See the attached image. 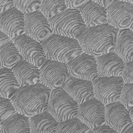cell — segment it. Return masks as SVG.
Masks as SVG:
<instances>
[{
	"label": "cell",
	"instance_id": "1",
	"mask_svg": "<svg viewBox=\"0 0 133 133\" xmlns=\"http://www.w3.org/2000/svg\"><path fill=\"white\" fill-rule=\"evenodd\" d=\"M51 90L38 83L19 87L9 97L16 112L28 117L47 110Z\"/></svg>",
	"mask_w": 133,
	"mask_h": 133
},
{
	"label": "cell",
	"instance_id": "2",
	"mask_svg": "<svg viewBox=\"0 0 133 133\" xmlns=\"http://www.w3.org/2000/svg\"><path fill=\"white\" fill-rule=\"evenodd\" d=\"M118 31L107 23L87 28L77 41L83 52L96 58L113 51Z\"/></svg>",
	"mask_w": 133,
	"mask_h": 133
},
{
	"label": "cell",
	"instance_id": "3",
	"mask_svg": "<svg viewBox=\"0 0 133 133\" xmlns=\"http://www.w3.org/2000/svg\"><path fill=\"white\" fill-rule=\"evenodd\" d=\"M46 60L67 64L83 52L77 39L52 34L42 43Z\"/></svg>",
	"mask_w": 133,
	"mask_h": 133
},
{
	"label": "cell",
	"instance_id": "4",
	"mask_svg": "<svg viewBox=\"0 0 133 133\" xmlns=\"http://www.w3.org/2000/svg\"><path fill=\"white\" fill-rule=\"evenodd\" d=\"M52 34L77 39L87 28L78 10L66 9L49 20Z\"/></svg>",
	"mask_w": 133,
	"mask_h": 133
},
{
	"label": "cell",
	"instance_id": "5",
	"mask_svg": "<svg viewBox=\"0 0 133 133\" xmlns=\"http://www.w3.org/2000/svg\"><path fill=\"white\" fill-rule=\"evenodd\" d=\"M78 104L62 88L52 90L47 111L59 123L76 117Z\"/></svg>",
	"mask_w": 133,
	"mask_h": 133
},
{
	"label": "cell",
	"instance_id": "6",
	"mask_svg": "<svg viewBox=\"0 0 133 133\" xmlns=\"http://www.w3.org/2000/svg\"><path fill=\"white\" fill-rule=\"evenodd\" d=\"M92 83L94 97L104 105L119 100L124 84L121 76H98Z\"/></svg>",
	"mask_w": 133,
	"mask_h": 133
},
{
	"label": "cell",
	"instance_id": "7",
	"mask_svg": "<svg viewBox=\"0 0 133 133\" xmlns=\"http://www.w3.org/2000/svg\"><path fill=\"white\" fill-rule=\"evenodd\" d=\"M107 23L119 30L129 29L132 31L133 3L114 0L107 8Z\"/></svg>",
	"mask_w": 133,
	"mask_h": 133
},
{
	"label": "cell",
	"instance_id": "8",
	"mask_svg": "<svg viewBox=\"0 0 133 133\" xmlns=\"http://www.w3.org/2000/svg\"><path fill=\"white\" fill-rule=\"evenodd\" d=\"M69 76L67 65L64 63L46 60L39 68V83L51 90L63 88Z\"/></svg>",
	"mask_w": 133,
	"mask_h": 133
},
{
	"label": "cell",
	"instance_id": "9",
	"mask_svg": "<svg viewBox=\"0 0 133 133\" xmlns=\"http://www.w3.org/2000/svg\"><path fill=\"white\" fill-rule=\"evenodd\" d=\"M11 40L23 60L39 68L46 60L42 44L24 33Z\"/></svg>",
	"mask_w": 133,
	"mask_h": 133
},
{
	"label": "cell",
	"instance_id": "10",
	"mask_svg": "<svg viewBox=\"0 0 133 133\" xmlns=\"http://www.w3.org/2000/svg\"><path fill=\"white\" fill-rule=\"evenodd\" d=\"M76 117L92 130L105 124V105L93 97L78 104Z\"/></svg>",
	"mask_w": 133,
	"mask_h": 133
},
{
	"label": "cell",
	"instance_id": "11",
	"mask_svg": "<svg viewBox=\"0 0 133 133\" xmlns=\"http://www.w3.org/2000/svg\"><path fill=\"white\" fill-rule=\"evenodd\" d=\"M70 76L92 82L98 77L96 58L83 52L67 64Z\"/></svg>",
	"mask_w": 133,
	"mask_h": 133
},
{
	"label": "cell",
	"instance_id": "12",
	"mask_svg": "<svg viewBox=\"0 0 133 133\" xmlns=\"http://www.w3.org/2000/svg\"><path fill=\"white\" fill-rule=\"evenodd\" d=\"M24 33L42 44L52 32L49 21L38 10L24 15Z\"/></svg>",
	"mask_w": 133,
	"mask_h": 133
},
{
	"label": "cell",
	"instance_id": "13",
	"mask_svg": "<svg viewBox=\"0 0 133 133\" xmlns=\"http://www.w3.org/2000/svg\"><path fill=\"white\" fill-rule=\"evenodd\" d=\"M105 124L122 133L133 125V120L128 110L118 101L105 105Z\"/></svg>",
	"mask_w": 133,
	"mask_h": 133
},
{
	"label": "cell",
	"instance_id": "14",
	"mask_svg": "<svg viewBox=\"0 0 133 133\" xmlns=\"http://www.w3.org/2000/svg\"><path fill=\"white\" fill-rule=\"evenodd\" d=\"M24 15L14 6L0 14V30L10 39L24 33Z\"/></svg>",
	"mask_w": 133,
	"mask_h": 133
},
{
	"label": "cell",
	"instance_id": "15",
	"mask_svg": "<svg viewBox=\"0 0 133 133\" xmlns=\"http://www.w3.org/2000/svg\"><path fill=\"white\" fill-rule=\"evenodd\" d=\"M63 89L79 104L94 97L92 82L69 76Z\"/></svg>",
	"mask_w": 133,
	"mask_h": 133
},
{
	"label": "cell",
	"instance_id": "16",
	"mask_svg": "<svg viewBox=\"0 0 133 133\" xmlns=\"http://www.w3.org/2000/svg\"><path fill=\"white\" fill-rule=\"evenodd\" d=\"M98 76H121L125 62L113 51L96 58Z\"/></svg>",
	"mask_w": 133,
	"mask_h": 133
},
{
	"label": "cell",
	"instance_id": "17",
	"mask_svg": "<svg viewBox=\"0 0 133 133\" xmlns=\"http://www.w3.org/2000/svg\"><path fill=\"white\" fill-rule=\"evenodd\" d=\"M11 70L20 87L39 83V68L28 61L22 59Z\"/></svg>",
	"mask_w": 133,
	"mask_h": 133
},
{
	"label": "cell",
	"instance_id": "18",
	"mask_svg": "<svg viewBox=\"0 0 133 133\" xmlns=\"http://www.w3.org/2000/svg\"><path fill=\"white\" fill-rule=\"evenodd\" d=\"M79 11L87 28L107 23V9L95 1H87Z\"/></svg>",
	"mask_w": 133,
	"mask_h": 133
},
{
	"label": "cell",
	"instance_id": "19",
	"mask_svg": "<svg viewBox=\"0 0 133 133\" xmlns=\"http://www.w3.org/2000/svg\"><path fill=\"white\" fill-rule=\"evenodd\" d=\"M113 51L125 62L132 61L133 32L129 29L118 31Z\"/></svg>",
	"mask_w": 133,
	"mask_h": 133
},
{
	"label": "cell",
	"instance_id": "20",
	"mask_svg": "<svg viewBox=\"0 0 133 133\" xmlns=\"http://www.w3.org/2000/svg\"><path fill=\"white\" fill-rule=\"evenodd\" d=\"M29 122L31 133H55L58 124L47 110L30 117Z\"/></svg>",
	"mask_w": 133,
	"mask_h": 133
},
{
	"label": "cell",
	"instance_id": "21",
	"mask_svg": "<svg viewBox=\"0 0 133 133\" xmlns=\"http://www.w3.org/2000/svg\"><path fill=\"white\" fill-rule=\"evenodd\" d=\"M2 133H31L29 117L15 112L0 123Z\"/></svg>",
	"mask_w": 133,
	"mask_h": 133
},
{
	"label": "cell",
	"instance_id": "22",
	"mask_svg": "<svg viewBox=\"0 0 133 133\" xmlns=\"http://www.w3.org/2000/svg\"><path fill=\"white\" fill-rule=\"evenodd\" d=\"M22 58L12 40L0 47V68L11 69Z\"/></svg>",
	"mask_w": 133,
	"mask_h": 133
},
{
	"label": "cell",
	"instance_id": "23",
	"mask_svg": "<svg viewBox=\"0 0 133 133\" xmlns=\"http://www.w3.org/2000/svg\"><path fill=\"white\" fill-rule=\"evenodd\" d=\"M19 87L11 70L0 68V97L9 98Z\"/></svg>",
	"mask_w": 133,
	"mask_h": 133
},
{
	"label": "cell",
	"instance_id": "24",
	"mask_svg": "<svg viewBox=\"0 0 133 133\" xmlns=\"http://www.w3.org/2000/svg\"><path fill=\"white\" fill-rule=\"evenodd\" d=\"M90 129L77 117L58 123L55 133H87Z\"/></svg>",
	"mask_w": 133,
	"mask_h": 133
},
{
	"label": "cell",
	"instance_id": "25",
	"mask_svg": "<svg viewBox=\"0 0 133 133\" xmlns=\"http://www.w3.org/2000/svg\"><path fill=\"white\" fill-rule=\"evenodd\" d=\"M67 9L65 1H42L39 11L49 21L54 17Z\"/></svg>",
	"mask_w": 133,
	"mask_h": 133
},
{
	"label": "cell",
	"instance_id": "26",
	"mask_svg": "<svg viewBox=\"0 0 133 133\" xmlns=\"http://www.w3.org/2000/svg\"><path fill=\"white\" fill-rule=\"evenodd\" d=\"M42 1L25 0L14 1V6L24 15L39 10Z\"/></svg>",
	"mask_w": 133,
	"mask_h": 133
},
{
	"label": "cell",
	"instance_id": "27",
	"mask_svg": "<svg viewBox=\"0 0 133 133\" xmlns=\"http://www.w3.org/2000/svg\"><path fill=\"white\" fill-rule=\"evenodd\" d=\"M118 101L127 110L133 108V83L124 84Z\"/></svg>",
	"mask_w": 133,
	"mask_h": 133
},
{
	"label": "cell",
	"instance_id": "28",
	"mask_svg": "<svg viewBox=\"0 0 133 133\" xmlns=\"http://www.w3.org/2000/svg\"><path fill=\"white\" fill-rule=\"evenodd\" d=\"M15 112L10 100L0 97V123Z\"/></svg>",
	"mask_w": 133,
	"mask_h": 133
},
{
	"label": "cell",
	"instance_id": "29",
	"mask_svg": "<svg viewBox=\"0 0 133 133\" xmlns=\"http://www.w3.org/2000/svg\"><path fill=\"white\" fill-rule=\"evenodd\" d=\"M124 83H133V61L126 62L121 75Z\"/></svg>",
	"mask_w": 133,
	"mask_h": 133
},
{
	"label": "cell",
	"instance_id": "30",
	"mask_svg": "<svg viewBox=\"0 0 133 133\" xmlns=\"http://www.w3.org/2000/svg\"><path fill=\"white\" fill-rule=\"evenodd\" d=\"M87 2V1H79V0L65 1V3L68 9H77L78 10L81 8V7Z\"/></svg>",
	"mask_w": 133,
	"mask_h": 133
},
{
	"label": "cell",
	"instance_id": "31",
	"mask_svg": "<svg viewBox=\"0 0 133 133\" xmlns=\"http://www.w3.org/2000/svg\"><path fill=\"white\" fill-rule=\"evenodd\" d=\"M92 130L94 133H119L105 124L94 128Z\"/></svg>",
	"mask_w": 133,
	"mask_h": 133
},
{
	"label": "cell",
	"instance_id": "32",
	"mask_svg": "<svg viewBox=\"0 0 133 133\" xmlns=\"http://www.w3.org/2000/svg\"><path fill=\"white\" fill-rule=\"evenodd\" d=\"M14 6V1L0 0V14Z\"/></svg>",
	"mask_w": 133,
	"mask_h": 133
},
{
	"label": "cell",
	"instance_id": "33",
	"mask_svg": "<svg viewBox=\"0 0 133 133\" xmlns=\"http://www.w3.org/2000/svg\"><path fill=\"white\" fill-rule=\"evenodd\" d=\"M10 40L11 39L0 30V47Z\"/></svg>",
	"mask_w": 133,
	"mask_h": 133
},
{
	"label": "cell",
	"instance_id": "34",
	"mask_svg": "<svg viewBox=\"0 0 133 133\" xmlns=\"http://www.w3.org/2000/svg\"><path fill=\"white\" fill-rule=\"evenodd\" d=\"M98 4L101 5V6L104 7L105 8H107V7L109 6V5L112 3V1H95Z\"/></svg>",
	"mask_w": 133,
	"mask_h": 133
},
{
	"label": "cell",
	"instance_id": "35",
	"mask_svg": "<svg viewBox=\"0 0 133 133\" xmlns=\"http://www.w3.org/2000/svg\"><path fill=\"white\" fill-rule=\"evenodd\" d=\"M122 133H133V125L126 129Z\"/></svg>",
	"mask_w": 133,
	"mask_h": 133
},
{
	"label": "cell",
	"instance_id": "36",
	"mask_svg": "<svg viewBox=\"0 0 133 133\" xmlns=\"http://www.w3.org/2000/svg\"><path fill=\"white\" fill-rule=\"evenodd\" d=\"M128 113H129V115H130V117L132 118V119L133 120V115H132V111H133V108H130V109H128Z\"/></svg>",
	"mask_w": 133,
	"mask_h": 133
},
{
	"label": "cell",
	"instance_id": "37",
	"mask_svg": "<svg viewBox=\"0 0 133 133\" xmlns=\"http://www.w3.org/2000/svg\"><path fill=\"white\" fill-rule=\"evenodd\" d=\"M87 133H94V131H93V130H91V129H90L88 132H87Z\"/></svg>",
	"mask_w": 133,
	"mask_h": 133
},
{
	"label": "cell",
	"instance_id": "38",
	"mask_svg": "<svg viewBox=\"0 0 133 133\" xmlns=\"http://www.w3.org/2000/svg\"><path fill=\"white\" fill-rule=\"evenodd\" d=\"M0 133H2V132H1V127H0Z\"/></svg>",
	"mask_w": 133,
	"mask_h": 133
}]
</instances>
